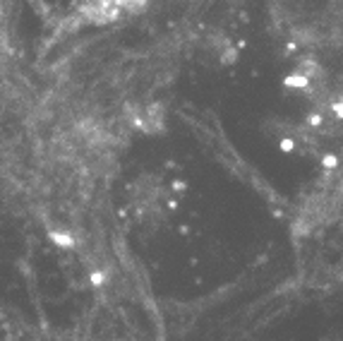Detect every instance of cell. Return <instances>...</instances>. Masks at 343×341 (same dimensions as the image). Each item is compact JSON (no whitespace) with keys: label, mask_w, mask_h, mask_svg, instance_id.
Segmentation results:
<instances>
[{"label":"cell","mask_w":343,"mask_h":341,"mask_svg":"<svg viewBox=\"0 0 343 341\" xmlns=\"http://www.w3.org/2000/svg\"><path fill=\"white\" fill-rule=\"evenodd\" d=\"M147 0H89L86 3V15L96 22H110L118 19L125 12L140 10Z\"/></svg>","instance_id":"1"}]
</instances>
